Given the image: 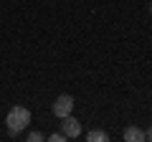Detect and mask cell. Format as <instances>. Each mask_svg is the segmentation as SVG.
<instances>
[{"instance_id": "obj_1", "label": "cell", "mask_w": 152, "mask_h": 142, "mask_svg": "<svg viewBox=\"0 0 152 142\" xmlns=\"http://www.w3.org/2000/svg\"><path fill=\"white\" fill-rule=\"evenodd\" d=\"M5 124H8V130H10V135H20V132L31 124V112H28L26 107H13V109L8 112V117H5Z\"/></svg>"}, {"instance_id": "obj_2", "label": "cell", "mask_w": 152, "mask_h": 142, "mask_svg": "<svg viewBox=\"0 0 152 142\" xmlns=\"http://www.w3.org/2000/svg\"><path fill=\"white\" fill-rule=\"evenodd\" d=\"M61 132L66 135V140H74V137H79V135H81V122L76 119V117L66 114L64 119H61Z\"/></svg>"}, {"instance_id": "obj_3", "label": "cell", "mask_w": 152, "mask_h": 142, "mask_svg": "<svg viewBox=\"0 0 152 142\" xmlns=\"http://www.w3.org/2000/svg\"><path fill=\"white\" fill-rule=\"evenodd\" d=\"M71 109H74V97H71V94H61L53 102V114L58 117V119H64L66 114H71Z\"/></svg>"}, {"instance_id": "obj_4", "label": "cell", "mask_w": 152, "mask_h": 142, "mask_svg": "<svg viewBox=\"0 0 152 142\" xmlns=\"http://www.w3.org/2000/svg\"><path fill=\"white\" fill-rule=\"evenodd\" d=\"M124 140L127 142H145V132L140 127H127L124 130Z\"/></svg>"}, {"instance_id": "obj_5", "label": "cell", "mask_w": 152, "mask_h": 142, "mask_svg": "<svg viewBox=\"0 0 152 142\" xmlns=\"http://www.w3.org/2000/svg\"><path fill=\"white\" fill-rule=\"evenodd\" d=\"M86 140H89V142H107V140H109V135H107V132L94 130V132H86Z\"/></svg>"}, {"instance_id": "obj_6", "label": "cell", "mask_w": 152, "mask_h": 142, "mask_svg": "<svg viewBox=\"0 0 152 142\" xmlns=\"http://www.w3.org/2000/svg\"><path fill=\"white\" fill-rule=\"evenodd\" d=\"M41 140H46L41 132H28V142H41Z\"/></svg>"}, {"instance_id": "obj_7", "label": "cell", "mask_w": 152, "mask_h": 142, "mask_svg": "<svg viewBox=\"0 0 152 142\" xmlns=\"http://www.w3.org/2000/svg\"><path fill=\"white\" fill-rule=\"evenodd\" d=\"M48 140H51V142H64V140H66V135H64V132H56V135H51Z\"/></svg>"}, {"instance_id": "obj_8", "label": "cell", "mask_w": 152, "mask_h": 142, "mask_svg": "<svg viewBox=\"0 0 152 142\" xmlns=\"http://www.w3.org/2000/svg\"><path fill=\"white\" fill-rule=\"evenodd\" d=\"M145 140H150V142H152V127H150V130L145 132Z\"/></svg>"}, {"instance_id": "obj_9", "label": "cell", "mask_w": 152, "mask_h": 142, "mask_svg": "<svg viewBox=\"0 0 152 142\" xmlns=\"http://www.w3.org/2000/svg\"><path fill=\"white\" fill-rule=\"evenodd\" d=\"M150 13H152V5H150Z\"/></svg>"}]
</instances>
